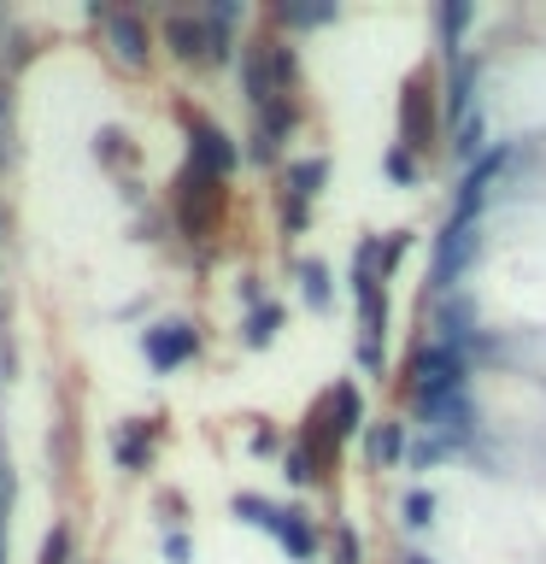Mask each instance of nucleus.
I'll list each match as a JSON object with an SVG mask.
<instances>
[{
  "label": "nucleus",
  "instance_id": "obj_1",
  "mask_svg": "<svg viewBox=\"0 0 546 564\" xmlns=\"http://www.w3.org/2000/svg\"><path fill=\"white\" fill-rule=\"evenodd\" d=\"M405 388H412V405L458 394V388H470V352H458L447 341H423L412 352V365H405Z\"/></svg>",
  "mask_w": 546,
  "mask_h": 564
},
{
  "label": "nucleus",
  "instance_id": "obj_2",
  "mask_svg": "<svg viewBox=\"0 0 546 564\" xmlns=\"http://www.w3.org/2000/svg\"><path fill=\"white\" fill-rule=\"evenodd\" d=\"M218 206H223V183H218V176L183 165V176H176V188H171V218H176V229H183L188 241H206V229H211V218H218Z\"/></svg>",
  "mask_w": 546,
  "mask_h": 564
},
{
  "label": "nucleus",
  "instance_id": "obj_3",
  "mask_svg": "<svg viewBox=\"0 0 546 564\" xmlns=\"http://www.w3.org/2000/svg\"><path fill=\"white\" fill-rule=\"evenodd\" d=\"M141 359H148L159 377H171V370H183L188 359H200V329H194V317H159V324L141 329Z\"/></svg>",
  "mask_w": 546,
  "mask_h": 564
},
{
  "label": "nucleus",
  "instance_id": "obj_4",
  "mask_svg": "<svg viewBox=\"0 0 546 564\" xmlns=\"http://www.w3.org/2000/svg\"><path fill=\"white\" fill-rule=\"evenodd\" d=\"M435 130H440V118H435L429 77H405L400 83V148L405 153H429L435 148Z\"/></svg>",
  "mask_w": 546,
  "mask_h": 564
},
{
  "label": "nucleus",
  "instance_id": "obj_5",
  "mask_svg": "<svg viewBox=\"0 0 546 564\" xmlns=\"http://www.w3.org/2000/svg\"><path fill=\"white\" fill-rule=\"evenodd\" d=\"M188 165L206 171V176H218V183H229V171L241 165V141L229 135L223 123L194 118V123H188Z\"/></svg>",
  "mask_w": 546,
  "mask_h": 564
},
{
  "label": "nucleus",
  "instance_id": "obj_6",
  "mask_svg": "<svg viewBox=\"0 0 546 564\" xmlns=\"http://www.w3.org/2000/svg\"><path fill=\"white\" fill-rule=\"evenodd\" d=\"M106 53H112V65H123V70H148L153 35H148V18H141L135 7L106 12Z\"/></svg>",
  "mask_w": 546,
  "mask_h": 564
},
{
  "label": "nucleus",
  "instance_id": "obj_7",
  "mask_svg": "<svg viewBox=\"0 0 546 564\" xmlns=\"http://www.w3.org/2000/svg\"><path fill=\"white\" fill-rule=\"evenodd\" d=\"M476 247H482V236H476V224H447L435 241V271H429V289L435 294H452L458 276H465V264L476 259Z\"/></svg>",
  "mask_w": 546,
  "mask_h": 564
},
{
  "label": "nucleus",
  "instance_id": "obj_8",
  "mask_svg": "<svg viewBox=\"0 0 546 564\" xmlns=\"http://www.w3.org/2000/svg\"><path fill=\"white\" fill-rule=\"evenodd\" d=\"M159 435H165V423L159 417H123L118 430H112V458H118V470H153V447H159Z\"/></svg>",
  "mask_w": 546,
  "mask_h": 564
},
{
  "label": "nucleus",
  "instance_id": "obj_9",
  "mask_svg": "<svg viewBox=\"0 0 546 564\" xmlns=\"http://www.w3.org/2000/svg\"><path fill=\"white\" fill-rule=\"evenodd\" d=\"M435 341H447L458 352H470L476 341H482V329H476V300L465 289L435 294Z\"/></svg>",
  "mask_w": 546,
  "mask_h": 564
},
{
  "label": "nucleus",
  "instance_id": "obj_10",
  "mask_svg": "<svg viewBox=\"0 0 546 564\" xmlns=\"http://www.w3.org/2000/svg\"><path fill=\"white\" fill-rule=\"evenodd\" d=\"M317 412H324V423H329V435H335V441H359V435L370 430V412H364L359 382H335Z\"/></svg>",
  "mask_w": 546,
  "mask_h": 564
},
{
  "label": "nucleus",
  "instance_id": "obj_11",
  "mask_svg": "<svg viewBox=\"0 0 546 564\" xmlns=\"http://www.w3.org/2000/svg\"><path fill=\"white\" fill-rule=\"evenodd\" d=\"M165 47H171V59H188V65H200L206 59V42H211V24L206 18H194V12H171L165 18Z\"/></svg>",
  "mask_w": 546,
  "mask_h": 564
},
{
  "label": "nucleus",
  "instance_id": "obj_12",
  "mask_svg": "<svg viewBox=\"0 0 546 564\" xmlns=\"http://www.w3.org/2000/svg\"><path fill=\"white\" fill-rule=\"evenodd\" d=\"M276 541H282V553H288V558L312 564V553L324 546V529L312 523V511H299V506H282V529H276Z\"/></svg>",
  "mask_w": 546,
  "mask_h": 564
},
{
  "label": "nucleus",
  "instance_id": "obj_13",
  "mask_svg": "<svg viewBox=\"0 0 546 564\" xmlns=\"http://www.w3.org/2000/svg\"><path fill=\"white\" fill-rule=\"evenodd\" d=\"M405 447H412V430H405V423H394V417H382V423H370V430H364V458H370L376 470L405 465Z\"/></svg>",
  "mask_w": 546,
  "mask_h": 564
},
{
  "label": "nucleus",
  "instance_id": "obj_14",
  "mask_svg": "<svg viewBox=\"0 0 546 564\" xmlns=\"http://www.w3.org/2000/svg\"><path fill=\"white\" fill-rule=\"evenodd\" d=\"M476 24V7L470 0H440L435 7V47L447 53V59H458V47H465V30Z\"/></svg>",
  "mask_w": 546,
  "mask_h": 564
},
{
  "label": "nucleus",
  "instance_id": "obj_15",
  "mask_svg": "<svg viewBox=\"0 0 546 564\" xmlns=\"http://www.w3.org/2000/svg\"><path fill=\"white\" fill-rule=\"evenodd\" d=\"M282 183H288V188H282L288 200H306V206H312L317 194L329 188V159H324V153H312V159H294V165L282 171Z\"/></svg>",
  "mask_w": 546,
  "mask_h": 564
},
{
  "label": "nucleus",
  "instance_id": "obj_16",
  "mask_svg": "<svg viewBox=\"0 0 546 564\" xmlns=\"http://www.w3.org/2000/svg\"><path fill=\"white\" fill-rule=\"evenodd\" d=\"M294 282H299V300H306L312 312H329L335 306V276L324 259H299L294 264Z\"/></svg>",
  "mask_w": 546,
  "mask_h": 564
},
{
  "label": "nucleus",
  "instance_id": "obj_17",
  "mask_svg": "<svg viewBox=\"0 0 546 564\" xmlns=\"http://www.w3.org/2000/svg\"><path fill=\"white\" fill-rule=\"evenodd\" d=\"M241 95L253 100V112H259L264 100H276L271 70H264V42H247V47H241Z\"/></svg>",
  "mask_w": 546,
  "mask_h": 564
},
{
  "label": "nucleus",
  "instance_id": "obj_18",
  "mask_svg": "<svg viewBox=\"0 0 546 564\" xmlns=\"http://www.w3.org/2000/svg\"><path fill=\"white\" fill-rule=\"evenodd\" d=\"M452 65H458V70H452V77H447V100H440V112H447V123H452V130H458V123L470 118V88H476V59H465V53H458Z\"/></svg>",
  "mask_w": 546,
  "mask_h": 564
},
{
  "label": "nucleus",
  "instance_id": "obj_19",
  "mask_svg": "<svg viewBox=\"0 0 546 564\" xmlns=\"http://www.w3.org/2000/svg\"><path fill=\"white\" fill-rule=\"evenodd\" d=\"M282 324H288V312L276 306V300H264L259 312H247V324H241V347H253V352H264L282 335Z\"/></svg>",
  "mask_w": 546,
  "mask_h": 564
},
{
  "label": "nucleus",
  "instance_id": "obj_20",
  "mask_svg": "<svg viewBox=\"0 0 546 564\" xmlns=\"http://www.w3.org/2000/svg\"><path fill=\"white\" fill-rule=\"evenodd\" d=\"M335 12H341L335 0H282L276 7V18L288 30H324V24H335Z\"/></svg>",
  "mask_w": 546,
  "mask_h": 564
},
{
  "label": "nucleus",
  "instance_id": "obj_21",
  "mask_svg": "<svg viewBox=\"0 0 546 564\" xmlns=\"http://www.w3.org/2000/svg\"><path fill=\"white\" fill-rule=\"evenodd\" d=\"M229 511H236L247 529H264V535H276V529H282V506L264 500V494H236V500H229Z\"/></svg>",
  "mask_w": 546,
  "mask_h": 564
},
{
  "label": "nucleus",
  "instance_id": "obj_22",
  "mask_svg": "<svg viewBox=\"0 0 546 564\" xmlns=\"http://www.w3.org/2000/svg\"><path fill=\"white\" fill-rule=\"evenodd\" d=\"M264 70H271V88H276V95H294V83H299V53H294V42H264Z\"/></svg>",
  "mask_w": 546,
  "mask_h": 564
},
{
  "label": "nucleus",
  "instance_id": "obj_23",
  "mask_svg": "<svg viewBox=\"0 0 546 564\" xmlns=\"http://www.w3.org/2000/svg\"><path fill=\"white\" fill-rule=\"evenodd\" d=\"M282 476H288V488H312V482H324V458H317V447H306V441H294V447L282 453Z\"/></svg>",
  "mask_w": 546,
  "mask_h": 564
},
{
  "label": "nucleus",
  "instance_id": "obj_24",
  "mask_svg": "<svg viewBox=\"0 0 546 564\" xmlns=\"http://www.w3.org/2000/svg\"><path fill=\"white\" fill-rule=\"evenodd\" d=\"M259 130H264V135H276V141H288V135L299 130V106H294L288 95L264 100V106H259Z\"/></svg>",
  "mask_w": 546,
  "mask_h": 564
},
{
  "label": "nucleus",
  "instance_id": "obj_25",
  "mask_svg": "<svg viewBox=\"0 0 546 564\" xmlns=\"http://www.w3.org/2000/svg\"><path fill=\"white\" fill-rule=\"evenodd\" d=\"M382 176H387L394 188H417V183H423V159H417V153H405L400 141H394V148L382 153Z\"/></svg>",
  "mask_w": 546,
  "mask_h": 564
},
{
  "label": "nucleus",
  "instance_id": "obj_26",
  "mask_svg": "<svg viewBox=\"0 0 546 564\" xmlns=\"http://www.w3.org/2000/svg\"><path fill=\"white\" fill-rule=\"evenodd\" d=\"M400 523L405 529H429L435 523V494L429 488H405L400 494Z\"/></svg>",
  "mask_w": 546,
  "mask_h": 564
},
{
  "label": "nucleus",
  "instance_id": "obj_27",
  "mask_svg": "<svg viewBox=\"0 0 546 564\" xmlns=\"http://www.w3.org/2000/svg\"><path fill=\"white\" fill-rule=\"evenodd\" d=\"M440 458H452L447 441H435V435H417V430H412V447H405V470H429V465H440Z\"/></svg>",
  "mask_w": 546,
  "mask_h": 564
},
{
  "label": "nucleus",
  "instance_id": "obj_28",
  "mask_svg": "<svg viewBox=\"0 0 546 564\" xmlns=\"http://www.w3.org/2000/svg\"><path fill=\"white\" fill-rule=\"evenodd\" d=\"M70 553H77V529H70V523H53L47 541H42V558H35V564H70Z\"/></svg>",
  "mask_w": 546,
  "mask_h": 564
},
{
  "label": "nucleus",
  "instance_id": "obj_29",
  "mask_svg": "<svg viewBox=\"0 0 546 564\" xmlns=\"http://www.w3.org/2000/svg\"><path fill=\"white\" fill-rule=\"evenodd\" d=\"M452 153L465 159V165H476V159L488 153V148H482V118H476V112H470V118H465V123H458V130H452Z\"/></svg>",
  "mask_w": 546,
  "mask_h": 564
},
{
  "label": "nucleus",
  "instance_id": "obj_30",
  "mask_svg": "<svg viewBox=\"0 0 546 564\" xmlns=\"http://www.w3.org/2000/svg\"><path fill=\"white\" fill-rule=\"evenodd\" d=\"M241 159H253L259 171H271V165H282V141H276V135H264L259 123H253V135H247V148H241Z\"/></svg>",
  "mask_w": 546,
  "mask_h": 564
},
{
  "label": "nucleus",
  "instance_id": "obj_31",
  "mask_svg": "<svg viewBox=\"0 0 546 564\" xmlns=\"http://www.w3.org/2000/svg\"><path fill=\"white\" fill-rule=\"evenodd\" d=\"M405 253H412V229H387V236H382V264H376V271H382V276H394Z\"/></svg>",
  "mask_w": 546,
  "mask_h": 564
},
{
  "label": "nucleus",
  "instance_id": "obj_32",
  "mask_svg": "<svg viewBox=\"0 0 546 564\" xmlns=\"http://www.w3.org/2000/svg\"><path fill=\"white\" fill-rule=\"evenodd\" d=\"M329 541H335V564H364V541L352 535V523H335Z\"/></svg>",
  "mask_w": 546,
  "mask_h": 564
},
{
  "label": "nucleus",
  "instance_id": "obj_33",
  "mask_svg": "<svg viewBox=\"0 0 546 564\" xmlns=\"http://www.w3.org/2000/svg\"><path fill=\"white\" fill-rule=\"evenodd\" d=\"M247 453H253V458H271V453H282V430L259 417L253 430H247Z\"/></svg>",
  "mask_w": 546,
  "mask_h": 564
},
{
  "label": "nucleus",
  "instance_id": "obj_34",
  "mask_svg": "<svg viewBox=\"0 0 546 564\" xmlns=\"http://www.w3.org/2000/svg\"><path fill=\"white\" fill-rule=\"evenodd\" d=\"M241 18H247V7H241V0H211V7H206V24H211V30H223V35L236 30Z\"/></svg>",
  "mask_w": 546,
  "mask_h": 564
},
{
  "label": "nucleus",
  "instance_id": "obj_35",
  "mask_svg": "<svg viewBox=\"0 0 546 564\" xmlns=\"http://www.w3.org/2000/svg\"><path fill=\"white\" fill-rule=\"evenodd\" d=\"M306 229H312V206L282 194V236H306Z\"/></svg>",
  "mask_w": 546,
  "mask_h": 564
},
{
  "label": "nucleus",
  "instance_id": "obj_36",
  "mask_svg": "<svg viewBox=\"0 0 546 564\" xmlns=\"http://www.w3.org/2000/svg\"><path fill=\"white\" fill-rule=\"evenodd\" d=\"M229 59H241V53H236V35L211 30V42H206V59H200V65H211V70H223Z\"/></svg>",
  "mask_w": 546,
  "mask_h": 564
},
{
  "label": "nucleus",
  "instance_id": "obj_37",
  "mask_svg": "<svg viewBox=\"0 0 546 564\" xmlns=\"http://www.w3.org/2000/svg\"><path fill=\"white\" fill-rule=\"evenodd\" d=\"M352 359H359L370 377H382V370H387V352H382V341H370V335H359V341H352Z\"/></svg>",
  "mask_w": 546,
  "mask_h": 564
},
{
  "label": "nucleus",
  "instance_id": "obj_38",
  "mask_svg": "<svg viewBox=\"0 0 546 564\" xmlns=\"http://www.w3.org/2000/svg\"><path fill=\"white\" fill-rule=\"evenodd\" d=\"M123 141H130V135H123V130H118V123H100V130H95V159H100V165H112V159H118V148H123Z\"/></svg>",
  "mask_w": 546,
  "mask_h": 564
},
{
  "label": "nucleus",
  "instance_id": "obj_39",
  "mask_svg": "<svg viewBox=\"0 0 546 564\" xmlns=\"http://www.w3.org/2000/svg\"><path fill=\"white\" fill-rule=\"evenodd\" d=\"M165 564H194V541H188V529H165Z\"/></svg>",
  "mask_w": 546,
  "mask_h": 564
},
{
  "label": "nucleus",
  "instance_id": "obj_40",
  "mask_svg": "<svg viewBox=\"0 0 546 564\" xmlns=\"http://www.w3.org/2000/svg\"><path fill=\"white\" fill-rule=\"evenodd\" d=\"M159 518H165V529H183V518H188V500H183V494H159Z\"/></svg>",
  "mask_w": 546,
  "mask_h": 564
},
{
  "label": "nucleus",
  "instance_id": "obj_41",
  "mask_svg": "<svg viewBox=\"0 0 546 564\" xmlns=\"http://www.w3.org/2000/svg\"><path fill=\"white\" fill-rule=\"evenodd\" d=\"M241 300H247V312H259L271 294H264V282H259V276H241Z\"/></svg>",
  "mask_w": 546,
  "mask_h": 564
},
{
  "label": "nucleus",
  "instance_id": "obj_42",
  "mask_svg": "<svg viewBox=\"0 0 546 564\" xmlns=\"http://www.w3.org/2000/svg\"><path fill=\"white\" fill-rule=\"evenodd\" d=\"M30 53H35V42H30V35H12V65H24Z\"/></svg>",
  "mask_w": 546,
  "mask_h": 564
},
{
  "label": "nucleus",
  "instance_id": "obj_43",
  "mask_svg": "<svg viewBox=\"0 0 546 564\" xmlns=\"http://www.w3.org/2000/svg\"><path fill=\"white\" fill-rule=\"evenodd\" d=\"M400 564H435L429 553H400Z\"/></svg>",
  "mask_w": 546,
  "mask_h": 564
},
{
  "label": "nucleus",
  "instance_id": "obj_44",
  "mask_svg": "<svg viewBox=\"0 0 546 564\" xmlns=\"http://www.w3.org/2000/svg\"><path fill=\"white\" fill-rule=\"evenodd\" d=\"M0 511H7V470H0Z\"/></svg>",
  "mask_w": 546,
  "mask_h": 564
},
{
  "label": "nucleus",
  "instance_id": "obj_45",
  "mask_svg": "<svg viewBox=\"0 0 546 564\" xmlns=\"http://www.w3.org/2000/svg\"><path fill=\"white\" fill-rule=\"evenodd\" d=\"M0 118H7V95H0Z\"/></svg>",
  "mask_w": 546,
  "mask_h": 564
},
{
  "label": "nucleus",
  "instance_id": "obj_46",
  "mask_svg": "<svg viewBox=\"0 0 546 564\" xmlns=\"http://www.w3.org/2000/svg\"><path fill=\"white\" fill-rule=\"evenodd\" d=\"M0 564H7V546H0Z\"/></svg>",
  "mask_w": 546,
  "mask_h": 564
}]
</instances>
